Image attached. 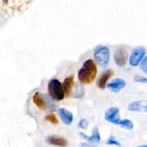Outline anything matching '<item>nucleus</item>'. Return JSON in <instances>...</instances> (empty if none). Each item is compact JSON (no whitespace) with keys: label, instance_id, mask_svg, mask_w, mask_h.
I'll use <instances>...</instances> for the list:
<instances>
[{"label":"nucleus","instance_id":"7","mask_svg":"<svg viewBox=\"0 0 147 147\" xmlns=\"http://www.w3.org/2000/svg\"><path fill=\"white\" fill-rule=\"evenodd\" d=\"M47 95H42L39 92H36L32 96V100L34 104L42 110H47L49 109V103L51 101L48 100Z\"/></svg>","mask_w":147,"mask_h":147},{"label":"nucleus","instance_id":"14","mask_svg":"<svg viewBox=\"0 0 147 147\" xmlns=\"http://www.w3.org/2000/svg\"><path fill=\"white\" fill-rule=\"evenodd\" d=\"M73 85H74V76H70L65 79L64 82L63 83V88L65 97L68 98L70 96V92H71Z\"/></svg>","mask_w":147,"mask_h":147},{"label":"nucleus","instance_id":"16","mask_svg":"<svg viewBox=\"0 0 147 147\" xmlns=\"http://www.w3.org/2000/svg\"><path fill=\"white\" fill-rule=\"evenodd\" d=\"M119 126L124 128V129H128V130H131L134 128L133 123H132L131 121L129 120V119H123V120H121Z\"/></svg>","mask_w":147,"mask_h":147},{"label":"nucleus","instance_id":"18","mask_svg":"<svg viewBox=\"0 0 147 147\" xmlns=\"http://www.w3.org/2000/svg\"><path fill=\"white\" fill-rule=\"evenodd\" d=\"M89 123L86 119H81L78 123V126L83 129H86L88 127Z\"/></svg>","mask_w":147,"mask_h":147},{"label":"nucleus","instance_id":"1","mask_svg":"<svg viewBox=\"0 0 147 147\" xmlns=\"http://www.w3.org/2000/svg\"><path fill=\"white\" fill-rule=\"evenodd\" d=\"M34 0H0V28L9 17L25 11Z\"/></svg>","mask_w":147,"mask_h":147},{"label":"nucleus","instance_id":"9","mask_svg":"<svg viewBox=\"0 0 147 147\" xmlns=\"http://www.w3.org/2000/svg\"><path fill=\"white\" fill-rule=\"evenodd\" d=\"M126 86V82L120 78H116L107 84L108 88L112 92L118 93Z\"/></svg>","mask_w":147,"mask_h":147},{"label":"nucleus","instance_id":"21","mask_svg":"<svg viewBox=\"0 0 147 147\" xmlns=\"http://www.w3.org/2000/svg\"><path fill=\"white\" fill-rule=\"evenodd\" d=\"M135 80L138 83H147V78L144 77H141V76H138V77L135 78Z\"/></svg>","mask_w":147,"mask_h":147},{"label":"nucleus","instance_id":"4","mask_svg":"<svg viewBox=\"0 0 147 147\" xmlns=\"http://www.w3.org/2000/svg\"><path fill=\"white\" fill-rule=\"evenodd\" d=\"M94 58L99 65L106 67L110 60V50L106 46H98L94 50Z\"/></svg>","mask_w":147,"mask_h":147},{"label":"nucleus","instance_id":"3","mask_svg":"<svg viewBox=\"0 0 147 147\" xmlns=\"http://www.w3.org/2000/svg\"><path fill=\"white\" fill-rule=\"evenodd\" d=\"M48 93L51 98L55 100H62L64 98L65 93L63 90V84L57 79H52L48 83Z\"/></svg>","mask_w":147,"mask_h":147},{"label":"nucleus","instance_id":"19","mask_svg":"<svg viewBox=\"0 0 147 147\" xmlns=\"http://www.w3.org/2000/svg\"><path fill=\"white\" fill-rule=\"evenodd\" d=\"M140 68L142 69V70H143V72L147 74V56L141 62Z\"/></svg>","mask_w":147,"mask_h":147},{"label":"nucleus","instance_id":"17","mask_svg":"<svg viewBox=\"0 0 147 147\" xmlns=\"http://www.w3.org/2000/svg\"><path fill=\"white\" fill-rule=\"evenodd\" d=\"M45 119L46 121L50 122L51 123H53V124H57L59 123L57 116L54 113H50V114L47 115V116L45 117Z\"/></svg>","mask_w":147,"mask_h":147},{"label":"nucleus","instance_id":"5","mask_svg":"<svg viewBox=\"0 0 147 147\" xmlns=\"http://www.w3.org/2000/svg\"><path fill=\"white\" fill-rule=\"evenodd\" d=\"M113 58L116 64L119 67H123L126 65L129 58V54L126 49L123 47H120L116 49Z\"/></svg>","mask_w":147,"mask_h":147},{"label":"nucleus","instance_id":"22","mask_svg":"<svg viewBox=\"0 0 147 147\" xmlns=\"http://www.w3.org/2000/svg\"><path fill=\"white\" fill-rule=\"evenodd\" d=\"M79 147H96L95 146H93V145L88 144H86V143H83L80 145Z\"/></svg>","mask_w":147,"mask_h":147},{"label":"nucleus","instance_id":"24","mask_svg":"<svg viewBox=\"0 0 147 147\" xmlns=\"http://www.w3.org/2000/svg\"><path fill=\"white\" fill-rule=\"evenodd\" d=\"M145 112H147V108H146V111H145Z\"/></svg>","mask_w":147,"mask_h":147},{"label":"nucleus","instance_id":"6","mask_svg":"<svg viewBox=\"0 0 147 147\" xmlns=\"http://www.w3.org/2000/svg\"><path fill=\"white\" fill-rule=\"evenodd\" d=\"M146 54V50L143 47H139L135 48L131 53L129 59V64L133 67L138 66L143 60Z\"/></svg>","mask_w":147,"mask_h":147},{"label":"nucleus","instance_id":"2","mask_svg":"<svg viewBox=\"0 0 147 147\" xmlns=\"http://www.w3.org/2000/svg\"><path fill=\"white\" fill-rule=\"evenodd\" d=\"M97 73V66L95 62L90 59L86 60L78 71V77L79 81L85 85L90 84L96 79Z\"/></svg>","mask_w":147,"mask_h":147},{"label":"nucleus","instance_id":"15","mask_svg":"<svg viewBox=\"0 0 147 147\" xmlns=\"http://www.w3.org/2000/svg\"><path fill=\"white\" fill-rule=\"evenodd\" d=\"M147 108V104L144 105L142 101H134L129 104L128 110L130 111H145Z\"/></svg>","mask_w":147,"mask_h":147},{"label":"nucleus","instance_id":"12","mask_svg":"<svg viewBox=\"0 0 147 147\" xmlns=\"http://www.w3.org/2000/svg\"><path fill=\"white\" fill-rule=\"evenodd\" d=\"M80 135L82 136V138H83V139L87 140L88 142H90V143L98 144L100 143V133H99L98 129L97 127L94 128L93 131V134H92L91 136H87V135L82 133V132H80Z\"/></svg>","mask_w":147,"mask_h":147},{"label":"nucleus","instance_id":"20","mask_svg":"<svg viewBox=\"0 0 147 147\" xmlns=\"http://www.w3.org/2000/svg\"><path fill=\"white\" fill-rule=\"evenodd\" d=\"M106 144H107L108 145H116V146H121L120 143H119V142H117L115 139H113V137L109 138V139L107 141Z\"/></svg>","mask_w":147,"mask_h":147},{"label":"nucleus","instance_id":"23","mask_svg":"<svg viewBox=\"0 0 147 147\" xmlns=\"http://www.w3.org/2000/svg\"><path fill=\"white\" fill-rule=\"evenodd\" d=\"M139 147H147V145H144V146H140Z\"/></svg>","mask_w":147,"mask_h":147},{"label":"nucleus","instance_id":"11","mask_svg":"<svg viewBox=\"0 0 147 147\" xmlns=\"http://www.w3.org/2000/svg\"><path fill=\"white\" fill-rule=\"evenodd\" d=\"M113 74H114V72L112 70H106V72H104L98 80L97 85L98 88H100V89H104L107 85L108 80L113 76Z\"/></svg>","mask_w":147,"mask_h":147},{"label":"nucleus","instance_id":"13","mask_svg":"<svg viewBox=\"0 0 147 147\" xmlns=\"http://www.w3.org/2000/svg\"><path fill=\"white\" fill-rule=\"evenodd\" d=\"M47 142L51 145H55V146L60 147H66L67 145V142L64 138L57 136H48L47 138Z\"/></svg>","mask_w":147,"mask_h":147},{"label":"nucleus","instance_id":"8","mask_svg":"<svg viewBox=\"0 0 147 147\" xmlns=\"http://www.w3.org/2000/svg\"><path fill=\"white\" fill-rule=\"evenodd\" d=\"M119 109L116 107H112L108 109L105 113V119L110 123L116 125H120L121 120L119 117Z\"/></svg>","mask_w":147,"mask_h":147},{"label":"nucleus","instance_id":"10","mask_svg":"<svg viewBox=\"0 0 147 147\" xmlns=\"http://www.w3.org/2000/svg\"><path fill=\"white\" fill-rule=\"evenodd\" d=\"M57 113H58L60 119L65 124H71L73 121V115L71 112L65 109H60L57 111Z\"/></svg>","mask_w":147,"mask_h":147}]
</instances>
